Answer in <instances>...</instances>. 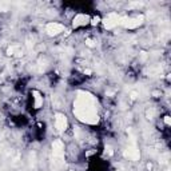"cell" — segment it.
Listing matches in <instances>:
<instances>
[{
    "instance_id": "obj_10",
    "label": "cell",
    "mask_w": 171,
    "mask_h": 171,
    "mask_svg": "<svg viewBox=\"0 0 171 171\" xmlns=\"http://www.w3.org/2000/svg\"><path fill=\"white\" fill-rule=\"evenodd\" d=\"M17 50V47L16 46H12V47H10L8 50H7V53H8V55H15V51Z\"/></svg>"
},
{
    "instance_id": "obj_2",
    "label": "cell",
    "mask_w": 171,
    "mask_h": 171,
    "mask_svg": "<svg viewBox=\"0 0 171 171\" xmlns=\"http://www.w3.org/2000/svg\"><path fill=\"white\" fill-rule=\"evenodd\" d=\"M52 155H53V160H55L58 166H61L64 163V146L61 143V140H53Z\"/></svg>"
},
{
    "instance_id": "obj_11",
    "label": "cell",
    "mask_w": 171,
    "mask_h": 171,
    "mask_svg": "<svg viewBox=\"0 0 171 171\" xmlns=\"http://www.w3.org/2000/svg\"><path fill=\"white\" fill-rule=\"evenodd\" d=\"M99 22H100V17H99V16H95V17H92V19L90 20V23H91L92 25H96Z\"/></svg>"
},
{
    "instance_id": "obj_14",
    "label": "cell",
    "mask_w": 171,
    "mask_h": 171,
    "mask_svg": "<svg viewBox=\"0 0 171 171\" xmlns=\"http://www.w3.org/2000/svg\"><path fill=\"white\" fill-rule=\"evenodd\" d=\"M130 95H131V99H136V98H138V92H136V91H132Z\"/></svg>"
},
{
    "instance_id": "obj_3",
    "label": "cell",
    "mask_w": 171,
    "mask_h": 171,
    "mask_svg": "<svg viewBox=\"0 0 171 171\" xmlns=\"http://www.w3.org/2000/svg\"><path fill=\"white\" fill-rule=\"evenodd\" d=\"M143 20H145V16H136V17H127V16H120V20H119V24L123 25L124 28H136V27H139Z\"/></svg>"
},
{
    "instance_id": "obj_16",
    "label": "cell",
    "mask_w": 171,
    "mask_h": 171,
    "mask_svg": "<svg viewBox=\"0 0 171 171\" xmlns=\"http://www.w3.org/2000/svg\"><path fill=\"white\" fill-rule=\"evenodd\" d=\"M147 168H148V170L152 168V165H151V163H148V165H147Z\"/></svg>"
},
{
    "instance_id": "obj_12",
    "label": "cell",
    "mask_w": 171,
    "mask_h": 171,
    "mask_svg": "<svg viewBox=\"0 0 171 171\" xmlns=\"http://www.w3.org/2000/svg\"><path fill=\"white\" fill-rule=\"evenodd\" d=\"M86 44H87L88 47H94V46H95V42H94L92 39H87V40H86Z\"/></svg>"
},
{
    "instance_id": "obj_6",
    "label": "cell",
    "mask_w": 171,
    "mask_h": 171,
    "mask_svg": "<svg viewBox=\"0 0 171 171\" xmlns=\"http://www.w3.org/2000/svg\"><path fill=\"white\" fill-rule=\"evenodd\" d=\"M63 30H64V25H61L59 23H48L46 25V32L50 36H55L58 33H60Z\"/></svg>"
},
{
    "instance_id": "obj_19",
    "label": "cell",
    "mask_w": 171,
    "mask_h": 171,
    "mask_svg": "<svg viewBox=\"0 0 171 171\" xmlns=\"http://www.w3.org/2000/svg\"><path fill=\"white\" fill-rule=\"evenodd\" d=\"M0 151H2V150H0Z\"/></svg>"
},
{
    "instance_id": "obj_9",
    "label": "cell",
    "mask_w": 171,
    "mask_h": 171,
    "mask_svg": "<svg viewBox=\"0 0 171 171\" xmlns=\"http://www.w3.org/2000/svg\"><path fill=\"white\" fill-rule=\"evenodd\" d=\"M32 95H33V98H35V107L36 108H40L43 104V98H42V95H40L38 91H32Z\"/></svg>"
},
{
    "instance_id": "obj_8",
    "label": "cell",
    "mask_w": 171,
    "mask_h": 171,
    "mask_svg": "<svg viewBox=\"0 0 171 171\" xmlns=\"http://www.w3.org/2000/svg\"><path fill=\"white\" fill-rule=\"evenodd\" d=\"M90 16L88 15H84V13H80V15H76L74 19V22H72V25L76 28V27H80V25H86L90 23Z\"/></svg>"
},
{
    "instance_id": "obj_5",
    "label": "cell",
    "mask_w": 171,
    "mask_h": 171,
    "mask_svg": "<svg viewBox=\"0 0 171 171\" xmlns=\"http://www.w3.org/2000/svg\"><path fill=\"white\" fill-rule=\"evenodd\" d=\"M55 127L59 132H63L66 127H67V118L66 115L60 114V112H56L55 114Z\"/></svg>"
},
{
    "instance_id": "obj_13",
    "label": "cell",
    "mask_w": 171,
    "mask_h": 171,
    "mask_svg": "<svg viewBox=\"0 0 171 171\" xmlns=\"http://www.w3.org/2000/svg\"><path fill=\"white\" fill-rule=\"evenodd\" d=\"M165 123L167 126H170L171 124V119H170V116H165Z\"/></svg>"
},
{
    "instance_id": "obj_7",
    "label": "cell",
    "mask_w": 171,
    "mask_h": 171,
    "mask_svg": "<svg viewBox=\"0 0 171 171\" xmlns=\"http://www.w3.org/2000/svg\"><path fill=\"white\" fill-rule=\"evenodd\" d=\"M124 156H126V158H128V159H131V160H139L140 152H139V150L136 148L134 145H131V146H128V147L126 148Z\"/></svg>"
},
{
    "instance_id": "obj_1",
    "label": "cell",
    "mask_w": 171,
    "mask_h": 171,
    "mask_svg": "<svg viewBox=\"0 0 171 171\" xmlns=\"http://www.w3.org/2000/svg\"><path fill=\"white\" fill-rule=\"evenodd\" d=\"M75 116L88 124H96L99 122L98 116V102L90 92L79 91L76 100L74 103Z\"/></svg>"
},
{
    "instance_id": "obj_15",
    "label": "cell",
    "mask_w": 171,
    "mask_h": 171,
    "mask_svg": "<svg viewBox=\"0 0 171 171\" xmlns=\"http://www.w3.org/2000/svg\"><path fill=\"white\" fill-rule=\"evenodd\" d=\"M142 5V3H132L131 4V7H140Z\"/></svg>"
},
{
    "instance_id": "obj_17",
    "label": "cell",
    "mask_w": 171,
    "mask_h": 171,
    "mask_svg": "<svg viewBox=\"0 0 171 171\" xmlns=\"http://www.w3.org/2000/svg\"><path fill=\"white\" fill-rule=\"evenodd\" d=\"M84 74H87V75H90V74H91V70H86V71H84Z\"/></svg>"
},
{
    "instance_id": "obj_18",
    "label": "cell",
    "mask_w": 171,
    "mask_h": 171,
    "mask_svg": "<svg viewBox=\"0 0 171 171\" xmlns=\"http://www.w3.org/2000/svg\"><path fill=\"white\" fill-rule=\"evenodd\" d=\"M68 171H74V170H68Z\"/></svg>"
},
{
    "instance_id": "obj_4",
    "label": "cell",
    "mask_w": 171,
    "mask_h": 171,
    "mask_svg": "<svg viewBox=\"0 0 171 171\" xmlns=\"http://www.w3.org/2000/svg\"><path fill=\"white\" fill-rule=\"evenodd\" d=\"M119 20H120V16L118 15V13H110L104 20H103V24H104V28L107 30H111L114 28L115 25H118L119 24Z\"/></svg>"
}]
</instances>
